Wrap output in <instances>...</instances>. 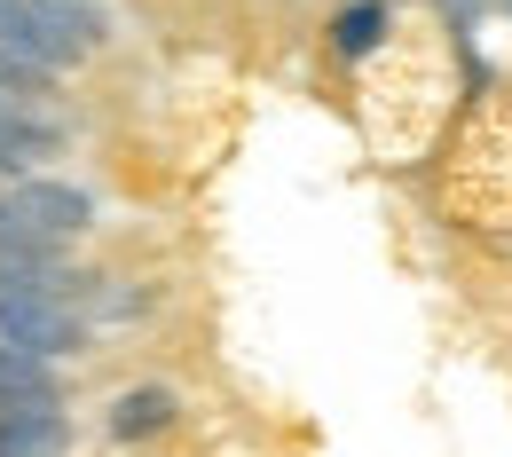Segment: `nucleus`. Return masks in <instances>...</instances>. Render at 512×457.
Wrapping results in <instances>:
<instances>
[{
    "label": "nucleus",
    "instance_id": "1",
    "mask_svg": "<svg viewBox=\"0 0 512 457\" xmlns=\"http://www.w3.org/2000/svg\"><path fill=\"white\" fill-rule=\"evenodd\" d=\"M442 205L449 221L481 229V237H512V87H481L465 95L457 127H449L442 158Z\"/></svg>",
    "mask_w": 512,
    "mask_h": 457
},
{
    "label": "nucleus",
    "instance_id": "2",
    "mask_svg": "<svg viewBox=\"0 0 512 457\" xmlns=\"http://www.w3.org/2000/svg\"><path fill=\"white\" fill-rule=\"evenodd\" d=\"M95 221H103V197L87 182H64V174H16V182H0V237L24 229V237H48V245L79 253V237H95Z\"/></svg>",
    "mask_w": 512,
    "mask_h": 457
},
{
    "label": "nucleus",
    "instance_id": "3",
    "mask_svg": "<svg viewBox=\"0 0 512 457\" xmlns=\"http://www.w3.org/2000/svg\"><path fill=\"white\" fill-rule=\"evenodd\" d=\"M0 347L48 355V363H79V355H95V324L71 300H48V292H0Z\"/></svg>",
    "mask_w": 512,
    "mask_h": 457
},
{
    "label": "nucleus",
    "instance_id": "4",
    "mask_svg": "<svg viewBox=\"0 0 512 457\" xmlns=\"http://www.w3.org/2000/svg\"><path fill=\"white\" fill-rule=\"evenodd\" d=\"M71 150V119L56 103H0V182L48 174V158Z\"/></svg>",
    "mask_w": 512,
    "mask_h": 457
},
{
    "label": "nucleus",
    "instance_id": "5",
    "mask_svg": "<svg viewBox=\"0 0 512 457\" xmlns=\"http://www.w3.org/2000/svg\"><path fill=\"white\" fill-rule=\"evenodd\" d=\"M182 426V394L166 387V379H134L103 402V442H119V450H142V442H166Z\"/></svg>",
    "mask_w": 512,
    "mask_h": 457
},
{
    "label": "nucleus",
    "instance_id": "6",
    "mask_svg": "<svg viewBox=\"0 0 512 457\" xmlns=\"http://www.w3.org/2000/svg\"><path fill=\"white\" fill-rule=\"evenodd\" d=\"M0 56H16L24 71H40V79H56V87L79 71V56H71L48 24H40V8H32V0H0Z\"/></svg>",
    "mask_w": 512,
    "mask_h": 457
},
{
    "label": "nucleus",
    "instance_id": "7",
    "mask_svg": "<svg viewBox=\"0 0 512 457\" xmlns=\"http://www.w3.org/2000/svg\"><path fill=\"white\" fill-rule=\"evenodd\" d=\"M394 24H402V16H394V0H339V8H331V24H323V48H331L347 71H363L386 40H394Z\"/></svg>",
    "mask_w": 512,
    "mask_h": 457
},
{
    "label": "nucleus",
    "instance_id": "8",
    "mask_svg": "<svg viewBox=\"0 0 512 457\" xmlns=\"http://www.w3.org/2000/svg\"><path fill=\"white\" fill-rule=\"evenodd\" d=\"M71 402H32L0 410V457H71Z\"/></svg>",
    "mask_w": 512,
    "mask_h": 457
},
{
    "label": "nucleus",
    "instance_id": "9",
    "mask_svg": "<svg viewBox=\"0 0 512 457\" xmlns=\"http://www.w3.org/2000/svg\"><path fill=\"white\" fill-rule=\"evenodd\" d=\"M32 402H71L64 363L24 355V347H0V410H32Z\"/></svg>",
    "mask_w": 512,
    "mask_h": 457
},
{
    "label": "nucleus",
    "instance_id": "10",
    "mask_svg": "<svg viewBox=\"0 0 512 457\" xmlns=\"http://www.w3.org/2000/svg\"><path fill=\"white\" fill-rule=\"evenodd\" d=\"M426 8H434V24H442L449 40H473V32H481V16H489L497 0H426Z\"/></svg>",
    "mask_w": 512,
    "mask_h": 457
}]
</instances>
